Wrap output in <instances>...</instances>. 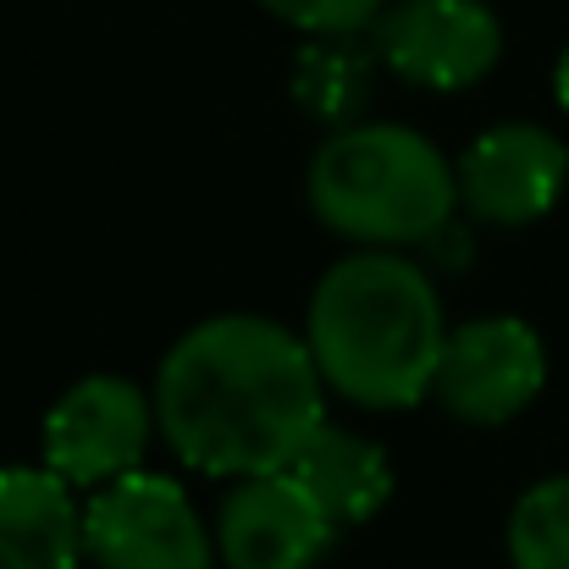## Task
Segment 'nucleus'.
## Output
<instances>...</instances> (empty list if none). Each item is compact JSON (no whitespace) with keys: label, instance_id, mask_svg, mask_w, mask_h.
Returning a JSON list of instances; mask_svg holds the SVG:
<instances>
[{"label":"nucleus","instance_id":"obj_15","mask_svg":"<svg viewBox=\"0 0 569 569\" xmlns=\"http://www.w3.org/2000/svg\"><path fill=\"white\" fill-rule=\"evenodd\" d=\"M553 94H559V106L569 111V44L559 50V67H553Z\"/></svg>","mask_w":569,"mask_h":569},{"label":"nucleus","instance_id":"obj_12","mask_svg":"<svg viewBox=\"0 0 569 569\" xmlns=\"http://www.w3.org/2000/svg\"><path fill=\"white\" fill-rule=\"evenodd\" d=\"M503 542L515 569H569V476H548L515 498Z\"/></svg>","mask_w":569,"mask_h":569},{"label":"nucleus","instance_id":"obj_14","mask_svg":"<svg viewBox=\"0 0 569 569\" xmlns=\"http://www.w3.org/2000/svg\"><path fill=\"white\" fill-rule=\"evenodd\" d=\"M277 22L299 28L305 39H355L377 28L387 0H260Z\"/></svg>","mask_w":569,"mask_h":569},{"label":"nucleus","instance_id":"obj_6","mask_svg":"<svg viewBox=\"0 0 569 569\" xmlns=\"http://www.w3.org/2000/svg\"><path fill=\"white\" fill-rule=\"evenodd\" d=\"M548 381V349L520 316H476L448 332L431 398L459 426H509L537 403Z\"/></svg>","mask_w":569,"mask_h":569},{"label":"nucleus","instance_id":"obj_9","mask_svg":"<svg viewBox=\"0 0 569 569\" xmlns=\"http://www.w3.org/2000/svg\"><path fill=\"white\" fill-rule=\"evenodd\" d=\"M459 204L476 221L492 227H526L542 221L569 189V144L553 128L537 122H503L470 139V150L453 161Z\"/></svg>","mask_w":569,"mask_h":569},{"label":"nucleus","instance_id":"obj_11","mask_svg":"<svg viewBox=\"0 0 569 569\" xmlns=\"http://www.w3.org/2000/svg\"><path fill=\"white\" fill-rule=\"evenodd\" d=\"M288 470L310 487V498L327 509V520L338 531L377 520L387 509V498H392V459H387V448L377 437L332 426V420H321V431L299 448V459Z\"/></svg>","mask_w":569,"mask_h":569},{"label":"nucleus","instance_id":"obj_1","mask_svg":"<svg viewBox=\"0 0 569 569\" xmlns=\"http://www.w3.org/2000/svg\"><path fill=\"white\" fill-rule=\"evenodd\" d=\"M156 431L199 476L288 470L327 420V381L305 332L266 316H210L156 366Z\"/></svg>","mask_w":569,"mask_h":569},{"label":"nucleus","instance_id":"obj_3","mask_svg":"<svg viewBox=\"0 0 569 569\" xmlns=\"http://www.w3.org/2000/svg\"><path fill=\"white\" fill-rule=\"evenodd\" d=\"M305 193L316 221L360 249L431 243L459 210L453 161L403 122H338L310 156Z\"/></svg>","mask_w":569,"mask_h":569},{"label":"nucleus","instance_id":"obj_8","mask_svg":"<svg viewBox=\"0 0 569 569\" xmlns=\"http://www.w3.org/2000/svg\"><path fill=\"white\" fill-rule=\"evenodd\" d=\"M210 531L221 569H316L338 542V526L293 470L238 476Z\"/></svg>","mask_w":569,"mask_h":569},{"label":"nucleus","instance_id":"obj_5","mask_svg":"<svg viewBox=\"0 0 569 569\" xmlns=\"http://www.w3.org/2000/svg\"><path fill=\"white\" fill-rule=\"evenodd\" d=\"M156 437H161L156 431V398L117 371L78 377L44 409V431H39L44 465L72 492H94V487L139 470Z\"/></svg>","mask_w":569,"mask_h":569},{"label":"nucleus","instance_id":"obj_13","mask_svg":"<svg viewBox=\"0 0 569 569\" xmlns=\"http://www.w3.org/2000/svg\"><path fill=\"white\" fill-rule=\"evenodd\" d=\"M299 100L316 111V117H327V122H349L360 106H366V89H371V78H366V56H355L349 50V39H316L310 50H305V61H299Z\"/></svg>","mask_w":569,"mask_h":569},{"label":"nucleus","instance_id":"obj_10","mask_svg":"<svg viewBox=\"0 0 569 569\" xmlns=\"http://www.w3.org/2000/svg\"><path fill=\"white\" fill-rule=\"evenodd\" d=\"M83 503L50 465H0V569H78Z\"/></svg>","mask_w":569,"mask_h":569},{"label":"nucleus","instance_id":"obj_7","mask_svg":"<svg viewBox=\"0 0 569 569\" xmlns=\"http://www.w3.org/2000/svg\"><path fill=\"white\" fill-rule=\"evenodd\" d=\"M377 61L415 89H476L503 56V22L487 0H387L377 17Z\"/></svg>","mask_w":569,"mask_h":569},{"label":"nucleus","instance_id":"obj_2","mask_svg":"<svg viewBox=\"0 0 569 569\" xmlns=\"http://www.w3.org/2000/svg\"><path fill=\"white\" fill-rule=\"evenodd\" d=\"M305 343L327 392L387 415L431 398L448 316L409 254L355 249L321 271L305 310Z\"/></svg>","mask_w":569,"mask_h":569},{"label":"nucleus","instance_id":"obj_4","mask_svg":"<svg viewBox=\"0 0 569 569\" xmlns=\"http://www.w3.org/2000/svg\"><path fill=\"white\" fill-rule=\"evenodd\" d=\"M83 559L94 569H221L216 531L199 520L183 481L144 465L89 492Z\"/></svg>","mask_w":569,"mask_h":569}]
</instances>
